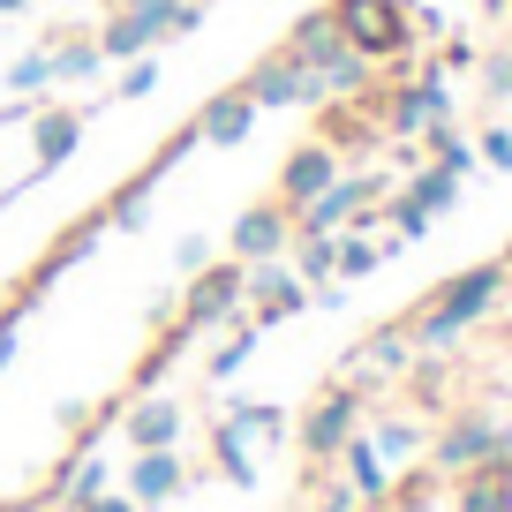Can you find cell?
<instances>
[{"label":"cell","instance_id":"obj_18","mask_svg":"<svg viewBox=\"0 0 512 512\" xmlns=\"http://www.w3.org/2000/svg\"><path fill=\"white\" fill-rule=\"evenodd\" d=\"M460 512H512L505 467H467V475H460Z\"/></svg>","mask_w":512,"mask_h":512},{"label":"cell","instance_id":"obj_26","mask_svg":"<svg viewBox=\"0 0 512 512\" xmlns=\"http://www.w3.org/2000/svg\"><path fill=\"white\" fill-rule=\"evenodd\" d=\"M211 452H219V475L249 482V452H241V422H219V430H211Z\"/></svg>","mask_w":512,"mask_h":512},{"label":"cell","instance_id":"obj_20","mask_svg":"<svg viewBox=\"0 0 512 512\" xmlns=\"http://www.w3.org/2000/svg\"><path fill=\"white\" fill-rule=\"evenodd\" d=\"M422 151H430V166H452V174H467V166H475V144H467L452 121H430V128H422Z\"/></svg>","mask_w":512,"mask_h":512},{"label":"cell","instance_id":"obj_14","mask_svg":"<svg viewBox=\"0 0 512 512\" xmlns=\"http://www.w3.org/2000/svg\"><path fill=\"white\" fill-rule=\"evenodd\" d=\"M309 76H317V98H324V106H332V98H369L377 61H369V53H354V46H339V53H324Z\"/></svg>","mask_w":512,"mask_h":512},{"label":"cell","instance_id":"obj_13","mask_svg":"<svg viewBox=\"0 0 512 512\" xmlns=\"http://www.w3.org/2000/svg\"><path fill=\"white\" fill-rule=\"evenodd\" d=\"M189 128H196V144H211V151H241L256 136V106H249V91H219Z\"/></svg>","mask_w":512,"mask_h":512},{"label":"cell","instance_id":"obj_12","mask_svg":"<svg viewBox=\"0 0 512 512\" xmlns=\"http://www.w3.org/2000/svg\"><path fill=\"white\" fill-rule=\"evenodd\" d=\"M76 144H83V113L38 98V106H31V166H38V174H53V166H61Z\"/></svg>","mask_w":512,"mask_h":512},{"label":"cell","instance_id":"obj_38","mask_svg":"<svg viewBox=\"0 0 512 512\" xmlns=\"http://www.w3.org/2000/svg\"><path fill=\"white\" fill-rule=\"evenodd\" d=\"M392 512H422V505H407V497H392Z\"/></svg>","mask_w":512,"mask_h":512},{"label":"cell","instance_id":"obj_33","mask_svg":"<svg viewBox=\"0 0 512 512\" xmlns=\"http://www.w3.org/2000/svg\"><path fill=\"white\" fill-rule=\"evenodd\" d=\"M377 445H384V452H415V445H422V430H415V422H392Z\"/></svg>","mask_w":512,"mask_h":512},{"label":"cell","instance_id":"obj_34","mask_svg":"<svg viewBox=\"0 0 512 512\" xmlns=\"http://www.w3.org/2000/svg\"><path fill=\"white\" fill-rule=\"evenodd\" d=\"M445 68H475V46H460V38H452V46L437 53V76H445Z\"/></svg>","mask_w":512,"mask_h":512},{"label":"cell","instance_id":"obj_32","mask_svg":"<svg viewBox=\"0 0 512 512\" xmlns=\"http://www.w3.org/2000/svg\"><path fill=\"white\" fill-rule=\"evenodd\" d=\"M151 91H159V61L144 53V61H128V76H121V106L128 98H151Z\"/></svg>","mask_w":512,"mask_h":512},{"label":"cell","instance_id":"obj_3","mask_svg":"<svg viewBox=\"0 0 512 512\" xmlns=\"http://www.w3.org/2000/svg\"><path fill=\"white\" fill-rule=\"evenodd\" d=\"M332 31L347 38L354 53H369L377 68H392V61L415 53V16H407V0H332Z\"/></svg>","mask_w":512,"mask_h":512},{"label":"cell","instance_id":"obj_25","mask_svg":"<svg viewBox=\"0 0 512 512\" xmlns=\"http://www.w3.org/2000/svg\"><path fill=\"white\" fill-rule=\"evenodd\" d=\"M332 249H339V279H362V272H377V264H384V249L369 234H332Z\"/></svg>","mask_w":512,"mask_h":512},{"label":"cell","instance_id":"obj_16","mask_svg":"<svg viewBox=\"0 0 512 512\" xmlns=\"http://www.w3.org/2000/svg\"><path fill=\"white\" fill-rule=\"evenodd\" d=\"M181 490V452L166 445V452H136V467H128V497L136 505H159V497H174Z\"/></svg>","mask_w":512,"mask_h":512},{"label":"cell","instance_id":"obj_23","mask_svg":"<svg viewBox=\"0 0 512 512\" xmlns=\"http://www.w3.org/2000/svg\"><path fill=\"white\" fill-rule=\"evenodd\" d=\"M294 264H302V279H309V287L339 279V249H332V234H294Z\"/></svg>","mask_w":512,"mask_h":512},{"label":"cell","instance_id":"obj_28","mask_svg":"<svg viewBox=\"0 0 512 512\" xmlns=\"http://www.w3.org/2000/svg\"><path fill=\"white\" fill-rule=\"evenodd\" d=\"M482 98H490V106H497V98H512V46L482 53Z\"/></svg>","mask_w":512,"mask_h":512},{"label":"cell","instance_id":"obj_6","mask_svg":"<svg viewBox=\"0 0 512 512\" xmlns=\"http://www.w3.org/2000/svg\"><path fill=\"white\" fill-rule=\"evenodd\" d=\"M226 249H234V264H279V256L294 249V211L279 204V196L249 204L234 219V234H226Z\"/></svg>","mask_w":512,"mask_h":512},{"label":"cell","instance_id":"obj_22","mask_svg":"<svg viewBox=\"0 0 512 512\" xmlns=\"http://www.w3.org/2000/svg\"><path fill=\"white\" fill-rule=\"evenodd\" d=\"M407 189H415V204L430 211V219H437V211H452V204H460V174H452V166H422V174L407 181Z\"/></svg>","mask_w":512,"mask_h":512},{"label":"cell","instance_id":"obj_27","mask_svg":"<svg viewBox=\"0 0 512 512\" xmlns=\"http://www.w3.org/2000/svg\"><path fill=\"white\" fill-rule=\"evenodd\" d=\"M384 219L400 226V241H415V234H430V211L415 204V189H392V204H384Z\"/></svg>","mask_w":512,"mask_h":512},{"label":"cell","instance_id":"obj_24","mask_svg":"<svg viewBox=\"0 0 512 512\" xmlns=\"http://www.w3.org/2000/svg\"><path fill=\"white\" fill-rule=\"evenodd\" d=\"M61 497H68V512L91 505V497H106V460H98V452H83L76 475H61Z\"/></svg>","mask_w":512,"mask_h":512},{"label":"cell","instance_id":"obj_10","mask_svg":"<svg viewBox=\"0 0 512 512\" xmlns=\"http://www.w3.org/2000/svg\"><path fill=\"white\" fill-rule=\"evenodd\" d=\"M354 422H362V392H347V384L324 392V400L302 415V452H309V460H339L347 437H354Z\"/></svg>","mask_w":512,"mask_h":512},{"label":"cell","instance_id":"obj_11","mask_svg":"<svg viewBox=\"0 0 512 512\" xmlns=\"http://www.w3.org/2000/svg\"><path fill=\"white\" fill-rule=\"evenodd\" d=\"M309 309V279L302 272H279V264H249V324H287Z\"/></svg>","mask_w":512,"mask_h":512},{"label":"cell","instance_id":"obj_4","mask_svg":"<svg viewBox=\"0 0 512 512\" xmlns=\"http://www.w3.org/2000/svg\"><path fill=\"white\" fill-rule=\"evenodd\" d=\"M241 302H249V264H204L189 272V294H181V324L189 332H211V324H234Z\"/></svg>","mask_w":512,"mask_h":512},{"label":"cell","instance_id":"obj_36","mask_svg":"<svg viewBox=\"0 0 512 512\" xmlns=\"http://www.w3.org/2000/svg\"><path fill=\"white\" fill-rule=\"evenodd\" d=\"M23 8H31V0H0V16H23Z\"/></svg>","mask_w":512,"mask_h":512},{"label":"cell","instance_id":"obj_31","mask_svg":"<svg viewBox=\"0 0 512 512\" xmlns=\"http://www.w3.org/2000/svg\"><path fill=\"white\" fill-rule=\"evenodd\" d=\"M46 83H53V53H23L8 68V91H46Z\"/></svg>","mask_w":512,"mask_h":512},{"label":"cell","instance_id":"obj_17","mask_svg":"<svg viewBox=\"0 0 512 512\" xmlns=\"http://www.w3.org/2000/svg\"><path fill=\"white\" fill-rule=\"evenodd\" d=\"M339 46H347V38L332 31V8H309V16L294 23V31H287V46H279V53H294L302 68H317L324 53H339Z\"/></svg>","mask_w":512,"mask_h":512},{"label":"cell","instance_id":"obj_35","mask_svg":"<svg viewBox=\"0 0 512 512\" xmlns=\"http://www.w3.org/2000/svg\"><path fill=\"white\" fill-rule=\"evenodd\" d=\"M76 512H136V497H91V505H76Z\"/></svg>","mask_w":512,"mask_h":512},{"label":"cell","instance_id":"obj_37","mask_svg":"<svg viewBox=\"0 0 512 512\" xmlns=\"http://www.w3.org/2000/svg\"><path fill=\"white\" fill-rule=\"evenodd\" d=\"M497 264H505V272H512V241H505V249H497Z\"/></svg>","mask_w":512,"mask_h":512},{"label":"cell","instance_id":"obj_39","mask_svg":"<svg viewBox=\"0 0 512 512\" xmlns=\"http://www.w3.org/2000/svg\"><path fill=\"white\" fill-rule=\"evenodd\" d=\"M505 482H512V467H505Z\"/></svg>","mask_w":512,"mask_h":512},{"label":"cell","instance_id":"obj_21","mask_svg":"<svg viewBox=\"0 0 512 512\" xmlns=\"http://www.w3.org/2000/svg\"><path fill=\"white\" fill-rule=\"evenodd\" d=\"M98 68H106V53H98V38H68V46L53 53V83H91Z\"/></svg>","mask_w":512,"mask_h":512},{"label":"cell","instance_id":"obj_15","mask_svg":"<svg viewBox=\"0 0 512 512\" xmlns=\"http://www.w3.org/2000/svg\"><path fill=\"white\" fill-rule=\"evenodd\" d=\"M181 422H189V415H181V400H159V392H151V400L128 407L121 430H128V445H136V452H166L181 437Z\"/></svg>","mask_w":512,"mask_h":512},{"label":"cell","instance_id":"obj_8","mask_svg":"<svg viewBox=\"0 0 512 512\" xmlns=\"http://www.w3.org/2000/svg\"><path fill=\"white\" fill-rule=\"evenodd\" d=\"M339 174H347V159H339L324 136H309V144H294V151H287V166H279V189H272V196H279L287 211H302L309 196H324Z\"/></svg>","mask_w":512,"mask_h":512},{"label":"cell","instance_id":"obj_30","mask_svg":"<svg viewBox=\"0 0 512 512\" xmlns=\"http://www.w3.org/2000/svg\"><path fill=\"white\" fill-rule=\"evenodd\" d=\"M475 159L482 166H490V174H512V128H482V136H475Z\"/></svg>","mask_w":512,"mask_h":512},{"label":"cell","instance_id":"obj_1","mask_svg":"<svg viewBox=\"0 0 512 512\" xmlns=\"http://www.w3.org/2000/svg\"><path fill=\"white\" fill-rule=\"evenodd\" d=\"M497 302H505V264H497V256H490V264H467V272H452L445 287L407 317V339H422V347H452V339L475 332Z\"/></svg>","mask_w":512,"mask_h":512},{"label":"cell","instance_id":"obj_9","mask_svg":"<svg viewBox=\"0 0 512 512\" xmlns=\"http://www.w3.org/2000/svg\"><path fill=\"white\" fill-rule=\"evenodd\" d=\"M241 91H249V106H256V113H272V106H324V98H317V76H309L294 53H272V61H256Z\"/></svg>","mask_w":512,"mask_h":512},{"label":"cell","instance_id":"obj_5","mask_svg":"<svg viewBox=\"0 0 512 512\" xmlns=\"http://www.w3.org/2000/svg\"><path fill=\"white\" fill-rule=\"evenodd\" d=\"M369 113H377V136H422L430 121H452V91H445V76H415L407 91H384V98H369Z\"/></svg>","mask_w":512,"mask_h":512},{"label":"cell","instance_id":"obj_19","mask_svg":"<svg viewBox=\"0 0 512 512\" xmlns=\"http://www.w3.org/2000/svg\"><path fill=\"white\" fill-rule=\"evenodd\" d=\"M339 460H347V482H354L362 497H377V505L392 497V475H384V460H377V445H369V437H347V452H339Z\"/></svg>","mask_w":512,"mask_h":512},{"label":"cell","instance_id":"obj_29","mask_svg":"<svg viewBox=\"0 0 512 512\" xmlns=\"http://www.w3.org/2000/svg\"><path fill=\"white\" fill-rule=\"evenodd\" d=\"M249 354H256V324H234V339H226V347L211 354V377H234V369L249 362Z\"/></svg>","mask_w":512,"mask_h":512},{"label":"cell","instance_id":"obj_7","mask_svg":"<svg viewBox=\"0 0 512 512\" xmlns=\"http://www.w3.org/2000/svg\"><path fill=\"white\" fill-rule=\"evenodd\" d=\"M437 467L467 475V467H512V430H497L490 415H460L437 437Z\"/></svg>","mask_w":512,"mask_h":512},{"label":"cell","instance_id":"obj_2","mask_svg":"<svg viewBox=\"0 0 512 512\" xmlns=\"http://www.w3.org/2000/svg\"><path fill=\"white\" fill-rule=\"evenodd\" d=\"M196 0H113V16L98 23V53L106 61H144L166 31H196Z\"/></svg>","mask_w":512,"mask_h":512}]
</instances>
